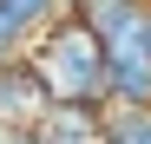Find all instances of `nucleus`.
Segmentation results:
<instances>
[{"instance_id": "1", "label": "nucleus", "mask_w": 151, "mask_h": 144, "mask_svg": "<svg viewBox=\"0 0 151 144\" xmlns=\"http://www.w3.org/2000/svg\"><path fill=\"white\" fill-rule=\"evenodd\" d=\"M33 72L53 105H99L105 98V39L86 20H53L33 46Z\"/></svg>"}, {"instance_id": "5", "label": "nucleus", "mask_w": 151, "mask_h": 144, "mask_svg": "<svg viewBox=\"0 0 151 144\" xmlns=\"http://www.w3.org/2000/svg\"><path fill=\"white\" fill-rule=\"evenodd\" d=\"M27 39H33V33H27V26H20V20L7 13V0H0V66H7V59L20 53V46H27Z\"/></svg>"}, {"instance_id": "4", "label": "nucleus", "mask_w": 151, "mask_h": 144, "mask_svg": "<svg viewBox=\"0 0 151 144\" xmlns=\"http://www.w3.org/2000/svg\"><path fill=\"white\" fill-rule=\"evenodd\" d=\"M105 144H151V111H112Z\"/></svg>"}, {"instance_id": "3", "label": "nucleus", "mask_w": 151, "mask_h": 144, "mask_svg": "<svg viewBox=\"0 0 151 144\" xmlns=\"http://www.w3.org/2000/svg\"><path fill=\"white\" fill-rule=\"evenodd\" d=\"M40 131L53 144H105V118H99V105H53Z\"/></svg>"}, {"instance_id": "2", "label": "nucleus", "mask_w": 151, "mask_h": 144, "mask_svg": "<svg viewBox=\"0 0 151 144\" xmlns=\"http://www.w3.org/2000/svg\"><path fill=\"white\" fill-rule=\"evenodd\" d=\"M46 111H53V98H46L33 59H20V66L7 59L0 66V131H33Z\"/></svg>"}, {"instance_id": "7", "label": "nucleus", "mask_w": 151, "mask_h": 144, "mask_svg": "<svg viewBox=\"0 0 151 144\" xmlns=\"http://www.w3.org/2000/svg\"><path fill=\"white\" fill-rule=\"evenodd\" d=\"M0 138H7V131H0Z\"/></svg>"}, {"instance_id": "6", "label": "nucleus", "mask_w": 151, "mask_h": 144, "mask_svg": "<svg viewBox=\"0 0 151 144\" xmlns=\"http://www.w3.org/2000/svg\"><path fill=\"white\" fill-rule=\"evenodd\" d=\"M0 144H53V138H46V131L33 125V131H7V138H0Z\"/></svg>"}]
</instances>
